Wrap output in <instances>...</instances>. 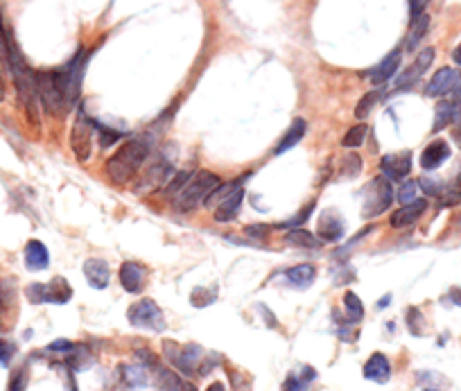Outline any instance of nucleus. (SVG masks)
<instances>
[{
  "mask_svg": "<svg viewBox=\"0 0 461 391\" xmlns=\"http://www.w3.org/2000/svg\"><path fill=\"white\" fill-rule=\"evenodd\" d=\"M150 156V143L145 138H132L107 161V174L109 179L118 185H125L136 179L138 170Z\"/></svg>",
  "mask_w": 461,
  "mask_h": 391,
  "instance_id": "nucleus-1",
  "label": "nucleus"
},
{
  "mask_svg": "<svg viewBox=\"0 0 461 391\" xmlns=\"http://www.w3.org/2000/svg\"><path fill=\"white\" fill-rule=\"evenodd\" d=\"M36 93L39 102L50 116L61 118L70 109L66 82H63L61 68L57 70H36Z\"/></svg>",
  "mask_w": 461,
  "mask_h": 391,
  "instance_id": "nucleus-2",
  "label": "nucleus"
},
{
  "mask_svg": "<svg viewBox=\"0 0 461 391\" xmlns=\"http://www.w3.org/2000/svg\"><path fill=\"white\" fill-rule=\"evenodd\" d=\"M219 183L222 181H219V176L213 172H208V170L195 172L188 179V183L181 188V192L174 197V210H179V213L195 210L199 204H204L208 199V194L213 192Z\"/></svg>",
  "mask_w": 461,
  "mask_h": 391,
  "instance_id": "nucleus-3",
  "label": "nucleus"
},
{
  "mask_svg": "<svg viewBox=\"0 0 461 391\" xmlns=\"http://www.w3.org/2000/svg\"><path fill=\"white\" fill-rule=\"evenodd\" d=\"M95 123L86 116L84 109L77 111L75 123H72L70 129V147L72 154L77 156V161H88L91 158V145H93V134H95Z\"/></svg>",
  "mask_w": 461,
  "mask_h": 391,
  "instance_id": "nucleus-4",
  "label": "nucleus"
},
{
  "mask_svg": "<svg viewBox=\"0 0 461 391\" xmlns=\"http://www.w3.org/2000/svg\"><path fill=\"white\" fill-rule=\"evenodd\" d=\"M27 299L32 303H57L63 305L70 301L72 296V287L68 285V281H63L61 276L52 278L50 283H32L27 287Z\"/></svg>",
  "mask_w": 461,
  "mask_h": 391,
  "instance_id": "nucleus-5",
  "label": "nucleus"
},
{
  "mask_svg": "<svg viewBox=\"0 0 461 391\" xmlns=\"http://www.w3.org/2000/svg\"><path fill=\"white\" fill-rule=\"evenodd\" d=\"M127 319L132 325H136V328H145L154 332L165 330V316L152 299H141L138 303H134L132 308L127 310Z\"/></svg>",
  "mask_w": 461,
  "mask_h": 391,
  "instance_id": "nucleus-6",
  "label": "nucleus"
},
{
  "mask_svg": "<svg viewBox=\"0 0 461 391\" xmlns=\"http://www.w3.org/2000/svg\"><path fill=\"white\" fill-rule=\"evenodd\" d=\"M371 188H373V192L366 194V201H364V208H362V215L366 220L382 215L384 210H389L391 201H393V188H391V183H389L386 176H382V179H375L371 183Z\"/></svg>",
  "mask_w": 461,
  "mask_h": 391,
  "instance_id": "nucleus-7",
  "label": "nucleus"
},
{
  "mask_svg": "<svg viewBox=\"0 0 461 391\" xmlns=\"http://www.w3.org/2000/svg\"><path fill=\"white\" fill-rule=\"evenodd\" d=\"M457 84H461V72L457 68L444 66L432 75L430 84L425 86V95L428 98H444L457 86Z\"/></svg>",
  "mask_w": 461,
  "mask_h": 391,
  "instance_id": "nucleus-8",
  "label": "nucleus"
},
{
  "mask_svg": "<svg viewBox=\"0 0 461 391\" xmlns=\"http://www.w3.org/2000/svg\"><path fill=\"white\" fill-rule=\"evenodd\" d=\"M172 176H174V172H172V167L168 163H163V161L154 163V165L147 167L145 176H141V183L136 185V194H145L150 190H156L159 185H168V181L172 179Z\"/></svg>",
  "mask_w": 461,
  "mask_h": 391,
  "instance_id": "nucleus-9",
  "label": "nucleus"
},
{
  "mask_svg": "<svg viewBox=\"0 0 461 391\" xmlns=\"http://www.w3.org/2000/svg\"><path fill=\"white\" fill-rule=\"evenodd\" d=\"M380 170L389 181H403L405 176H409V172H412V152L382 156Z\"/></svg>",
  "mask_w": 461,
  "mask_h": 391,
  "instance_id": "nucleus-10",
  "label": "nucleus"
},
{
  "mask_svg": "<svg viewBox=\"0 0 461 391\" xmlns=\"http://www.w3.org/2000/svg\"><path fill=\"white\" fill-rule=\"evenodd\" d=\"M425 210H428V201L425 199H416V201H412V204H403L398 210L391 213L389 224L393 229L412 227V224H416V222L423 217V213H425Z\"/></svg>",
  "mask_w": 461,
  "mask_h": 391,
  "instance_id": "nucleus-11",
  "label": "nucleus"
},
{
  "mask_svg": "<svg viewBox=\"0 0 461 391\" xmlns=\"http://www.w3.org/2000/svg\"><path fill=\"white\" fill-rule=\"evenodd\" d=\"M145 278H147V269L141 263H134V260H127L120 267V285L125 287V292L129 294H138L145 287Z\"/></svg>",
  "mask_w": 461,
  "mask_h": 391,
  "instance_id": "nucleus-12",
  "label": "nucleus"
},
{
  "mask_svg": "<svg viewBox=\"0 0 461 391\" xmlns=\"http://www.w3.org/2000/svg\"><path fill=\"white\" fill-rule=\"evenodd\" d=\"M317 238L321 242H339L344 238V220L335 210H324L319 217Z\"/></svg>",
  "mask_w": 461,
  "mask_h": 391,
  "instance_id": "nucleus-13",
  "label": "nucleus"
},
{
  "mask_svg": "<svg viewBox=\"0 0 461 391\" xmlns=\"http://www.w3.org/2000/svg\"><path fill=\"white\" fill-rule=\"evenodd\" d=\"M450 145L446 141H432L425 150L421 154V167L423 170H439L441 165H444L448 158H450Z\"/></svg>",
  "mask_w": 461,
  "mask_h": 391,
  "instance_id": "nucleus-14",
  "label": "nucleus"
},
{
  "mask_svg": "<svg viewBox=\"0 0 461 391\" xmlns=\"http://www.w3.org/2000/svg\"><path fill=\"white\" fill-rule=\"evenodd\" d=\"M84 276L93 290H104L111 281V272H109V263L102 258H88L84 263Z\"/></svg>",
  "mask_w": 461,
  "mask_h": 391,
  "instance_id": "nucleus-15",
  "label": "nucleus"
},
{
  "mask_svg": "<svg viewBox=\"0 0 461 391\" xmlns=\"http://www.w3.org/2000/svg\"><path fill=\"white\" fill-rule=\"evenodd\" d=\"M400 59H403V50L400 48H396V50H391L386 57L377 63V66L373 68V72H371V84L373 86H380V84H384V82H389L396 72H398V68H400Z\"/></svg>",
  "mask_w": 461,
  "mask_h": 391,
  "instance_id": "nucleus-16",
  "label": "nucleus"
},
{
  "mask_svg": "<svg viewBox=\"0 0 461 391\" xmlns=\"http://www.w3.org/2000/svg\"><path fill=\"white\" fill-rule=\"evenodd\" d=\"M364 378L373 380V383H380V385L386 383V380L391 378V365H389V360H386V355L373 353L364 365Z\"/></svg>",
  "mask_w": 461,
  "mask_h": 391,
  "instance_id": "nucleus-17",
  "label": "nucleus"
},
{
  "mask_svg": "<svg viewBox=\"0 0 461 391\" xmlns=\"http://www.w3.org/2000/svg\"><path fill=\"white\" fill-rule=\"evenodd\" d=\"M50 263V254L41 240H30L25 245V265L32 272H41Z\"/></svg>",
  "mask_w": 461,
  "mask_h": 391,
  "instance_id": "nucleus-18",
  "label": "nucleus"
},
{
  "mask_svg": "<svg viewBox=\"0 0 461 391\" xmlns=\"http://www.w3.org/2000/svg\"><path fill=\"white\" fill-rule=\"evenodd\" d=\"M306 132H308V123H306L303 118H297V120H294V123L290 125L288 132H285V136L281 138V143H279V147L274 150V154H276V156H283L285 152H290L292 147H297V145L303 141Z\"/></svg>",
  "mask_w": 461,
  "mask_h": 391,
  "instance_id": "nucleus-19",
  "label": "nucleus"
},
{
  "mask_svg": "<svg viewBox=\"0 0 461 391\" xmlns=\"http://www.w3.org/2000/svg\"><path fill=\"white\" fill-rule=\"evenodd\" d=\"M156 385H159L161 391H197V387L183 380L181 376H177L170 369L159 367L156 369Z\"/></svg>",
  "mask_w": 461,
  "mask_h": 391,
  "instance_id": "nucleus-20",
  "label": "nucleus"
},
{
  "mask_svg": "<svg viewBox=\"0 0 461 391\" xmlns=\"http://www.w3.org/2000/svg\"><path fill=\"white\" fill-rule=\"evenodd\" d=\"M242 199H244V190H242V188L233 190L226 199H222V201L217 204L215 220H217V222H222V224H224V222L235 220V217H237V213H240V206H242Z\"/></svg>",
  "mask_w": 461,
  "mask_h": 391,
  "instance_id": "nucleus-21",
  "label": "nucleus"
},
{
  "mask_svg": "<svg viewBox=\"0 0 461 391\" xmlns=\"http://www.w3.org/2000/svg\"><path fill=\"white\" fill-rule=\"evenodd\" d=\"M459 114H461V109L450 98L439 100V105L435 109V125H432V132L437 134V132H441V129H446L448 125H453Z\"/></svg>",
  "mask_w": 461,
  "mask_h": 391,
  "instance_id": "nucleus-22",
  "label": "nucleus"
},
{
  "mask_svg": "<svg viewBox=\"0 0 461 391\" xmlns=\"http://www.w3.org/2000/svg\"><path fill=\"white\" fill-rule=\"evenodd\" d=\"M430 30V16L428 14H421L416 18H412V25H409V34L405 39V50H416L419 43L425 39V34Z\"/></svg>",
  "mask_w": 461,
  "mask_h": 391,
  "instance_id": "nucleus-23",
  "label": "nucleus"
},
{
  "mask_svg": "<svg viewBox=\"0 0 461 391\" xmlns=\"http://www.w3.org/2000/svg\"><path fill=\"white\" fill-rule=\"evenodd\" d=\"M199 360H201V348L197 346V344H186L183 348H179V355H177V360H174V367L183 371L186 376H190L192 371H195Z\"/></svg>",
  "mask_w": 461,
  "mask_h": 391,
  "instance_id": "nucleus-24",
  "label": "nucleus"
},
{
  "mask_svg": "<svg viewBox=\"0 0 461 391\" xmlns=\"http://www.w3.org/2000/svg\"><path fill=\"white\" fill-rule=\"evenodd\" d=\"M288 281L290 283H294V285H299V287H310L312 283H315V278H317V269L312 267V265H297V267H292V269H288Z\"/></svg>",
  "mask_w": 461,
  "mask_h": 391,
  "instance_id": "nucleus-25",
  "label": "nucleus"
},
{
  "mask_svg": "<svg viewBox=\"0 0 461 391\" xmlns=\"http://www.w3.org/2000/svg\"><path fill=\"white\" fill-rule=\"evenodd\" d=\"M285 242H288V245H294V247H303V249H315L321 245V240L317 236H312L310 231L301 229V227L292 229L290 233H285Z\"/></svg>",
  "mask_w": 461,
  "mask_h": 391,
  "instance_id": "nucleus-26",
  "label": "nucleus"
},
{
  "mask_svg": "<svg viewBox=\"0 0 461 391\" xmlns=\"http://www.w3.org/2000/svg\"><path fill=\"white\" fill-rule=\"evenodd\" d=\"M366 132H368V127H366L364 123L353 125V127H350L348 132L344 134L342 145L348 147V150H355V147H359V145H362V143L366 141Z\"/></svg>",
  "mask_w": 461,
  "mask_h": 391,
  "instance_id": "nucleus-27",
  "label": "nucleus"
},
{
  "mask_svg": "<svg viewBox=\"0 0 461 391\" xmlns=\"http://www.w3.org/2000/svg\"><path fill=\"white\" fill-rule=\"evenodd\" d=\"M377 102H380V93H377V91L364 93L362 100H359L357 107H355V118H357V120H364V118L373 111V107L377 105Z\"/></svg>",
  "mask_w": 461,
  "mask_h": 391,
  "instance_id": "nucleus-28",
  "label": "nucleus"
},
{
  "mask_svg": "<svg viewBox=\"0 0 461 391\" xmlns=\"http://www.w3.org/2000/svg\"><path fill=\"white\" fill-rule=\"evenodd\" d=\"M344 308L348 312V319L353 321V323L364 316V305H362V301H359V296L355 292H346L344 294Z\"/></svg>",
  "mask_w": 461,
  "mask_h": 391,
  "instance_id": "nucleus-29",
  "label": "nucleus"
},
{
  "mask_svg": "<svg viewBox=\"0 0 461 391\" xmlns=\"http://www.w3.org/2000/svg\"><path fill=\"white\" fill-rule=\"evenodd\" d=\"M120 374H123V378H125V383H127V385H132V387H136V385H145V371H143L141 367L125 365L123 369H120Z\"/></svg>",
  "mask_w": 461,
  "mask_h": 391,
  "instance_id": "nucleus-30",
  "label": "nucleus"
},
{
  "mask_svg": "<svg viewBox=\"0 0 461 391\" xmlns=\"http://www.w3.org/2000/svg\"><path fill=\"white\" fill-rule=\"evenodd\" d=\"M398 201L400 204H412V201H416L419 199V181H405L403 185H400V190H398Z\"/></svg>",
  "mask_w": 461,
  "mask_h": 391,
  "instance_id": "nucleus-31",
  "label": "nucleus"
},
{
  "mask_svg": "<svg viewBox=\"0 0 461 391\" xmlns=\"http://www.w3.org/2000/svg\"><path fill=\"white\" fill-rule=\"evenodd\" d=\"M190 176H192V174H188V172H177V174H174L172 179H170V183L165 185V194H168V197H172V199H174V197H177V194L181 192L183 185L188 183Z\"/></svg>",
  "mask_w": 461,
  "mask_h": 391,
  "instance_id": "nucleus-32",
  "label": "nucleus"
},
{
  "mask_svg": "<svg viewBox=\"0 0 461 391\" xmlns=\"http://www.w3.org/2000/svg\"><path fill=\"white\" fill-rule=\"evenodd\" d=\"M315 376H317V374L303 378V371H301V378H297V376L292 374L288 380H285L283 389H285V391H306V389H308V383H310V380H315Z\"/></svg>",
  "mask_w": 461,
  "mask_h": 391,
  "instance_id": "nucleus-33",
  "label": "nucleus"
},
{
  "mask_svg": "<svg viewBox=\"0 0 461 391\" xmlns=\"http://www.w3.org/2000/svg\"><path fill=\"white\" fill-rule=\"evenodd\" d=\"M97 132H100V145L102 147H111L116 141L123 138V134H120L118 129H111V127H97Z\"/></svg>",
  "mask_w": 461,
  "mask_h": 391,
  "instance_id": "nucleus-34",
  "label": "nucleus"
},
{
  "mask_svg": "<svg viewBox=\"0 0 461 391\" xmlns=\"http://www.w3.org/2000/svg\"><path fill=\"white\" fill-rule=\"evenodd\" d=\"M419 188L425 190V194H430V197H441V192H444V185L435 179H430V176H423L419 181Z\"/></svg>",
  "mask_w": 461,
  "mask_h": 391,
  "instance_id": "nucleus-35",
  "label": "nucleus"
},
{
  "mask_svg": "<svg viewBox=\"0 0 461 391\" xmlns=\"http://www.w3.org/2000/svg\"><path fill=\"white\" fill-rule=\"evenodd\" d=\"M312 208H315V201H310L306 208L299 210V215H294L292 220L283 222V224H279V227H292V229H297V227H301V224H306L308 217H310V210H312Z\"/></svg>",
  "mask_w": 461,
  "mask_h": 391,
  "instance_id": "nucleus-36",
  "label": "nucleus"
},
{
  "mask_svg": "<svg viewBox=\"0 0 461 391\" xmlns=\"http://www.w3.org/2000/svg\"><path fill=\"white\" fill-rule=\"evenodd\" d=\"M407 325L414 335H423V316L419 312V308H409L407 310Z\"/></svg>",
  "mask_w": 461,
  "mask_h": 391,
  "instance_id": "nucleus-37",
  "label": "nucleus"
},
{
  "mask_svg": "<svg viewBox=\"0 0 461 391\" xmlns=\"http://www.w3.org/2000/svg\"><path fill=\"white\" fill-rule=\"evenodd\" d=\"M12 355H14V346L9 342H5V339H0V365H9V360H12Z\"/></svg>",
  "mask_w": 461,
  "mask_h": 391,
  "instance_id": "nucleus-38",
  "label": "nucleus"
},
{
  "mask_svg": "<svg viewBox=\"0 0 461 391\" xmlns=\"http://www.w3.org/2000/svg\"><path fill=\"white\" fill-rule=\"evenodd\" d=\"M428 5H430V0H409V16L416 18L421 14H425Z\"/></svg>",
  "mask_w": 461,
  "mask_h": 391,
  "instance_id": "nucleus-39",
  "label": "nucleus"
},
{
  "mask_svg": "<svg viewBox=\"0 0 461 391\" xmlns=\"http://www.w3.org/2000/svg\"><path fill=\"white\" fill-rule=\"evenodd\" d=\"M25 371H18V374L12 378V385H9V391H25Z\"/></svg>",
  "mask_w": 461,
  "mask_h": 391,
  "instance_id": "nucleus-40",
  "label": "nucleus"
},
{
  "mask_svg": "<svg viewBox=\"0 0 461 391\" xmlns=\"http://www.w3.org/2000/svg\"><path fill=\"white\" fill-rule=\"evenodd\" d=\"M50 351H66L68 353V351H75V344L68 339H57L50 344Z\"/></svg>",
  "mask_w": 461,
  "mask_h": 391,
  "instance_id": "nucleus-41",
  "label": "nucleus"
},
{
  "mask_svg": "<svg viewBox=\"0 0 461 391\" xmlns=\"http://www.w3.org/2000/svg\"><path fill=\"white\" fill-rule=\"evenodd\" d=\"M453 138L457 141V145L461 147V114L455 118V129H453Z\"/></svg>",
  "mask_w": 461,
  "mask_h": 391,
  "instance_id": "nucleus-42",
  "label": "nucleus"
},
{
  "mask_svg": "<svg viewBox=\"0 0 461 391\" xmlns=\"http://www.w3.org/2000/svg\"><path fill=\"white\" fill-rule=\"evenodd\" d=\"M3 63H5V59H3V52H0V102L5 100V77H3Z\"/></svg>",
  "mask_w": 461,
  "mask_h": 391,
  "instance_id": "nucleus-43",
  "label": "nucleus"
},
{
  "mask_svg": "<svg viewBox=\"0 0 461 391\" xmlns=\"http://www.w3.org/2000/svg\"><path fill=\"white\" fill-rule=\"evenodd\" d=\"M247 236H267V227H247Z\"/></svg>",
  "mask_w": 461,
  "mask_h": 391,
  "instance_id": "nucleus-44",
  "label": "nucleus"
},
{
  "mask_svg": "<svg viewBox=\"0 0 461 391\" xmlns=\"http://www.w3.org/2000/svg\"><path fill=\"white\" fill-rule=\"evenodd\" d=\"M453 61L457 63V66L461 68V43L457 45V48L453 50Z\"/></svg>",
  "mask_w": 461,
  "mask_h": 391,
  "instance_id": "nucleus-45",
  "label": "nucleus"
},
{
  "mask_svg": "<svg viewBox=\"0 0 461 391\" xmlns=\"http://www.w3.org/2000/svg\"><path fill=\"white\" fill-rule=\"evenodd\" d=\"M206 391H226V387H224L222 383H213V385H210Z\"/></svg>",
  "mask_w": 461,
  "mask_h": 391,
  "instance_id": "nucleus-46",
  "label": "nucleus"
},
{
  "mask_svg": "<svg viewBox=\"0 0 461 391\" xmlns=\"http://www.w3.org/2000/svg\"><path fill=\"white\" fill-rule=\"evenodd\" d=\"M389 299H391V296H384V299L380 301V308H386V303H389Z\"/></svg>",
  "mask_w": 461,
  "mask_h": 391,
  "instance_id": "nucleus-47",
  "label": "nucleus"
},
{
  "mask_svg": "<svg viewBox=\"0 0 461 391\" xmlns=\"http://www.w3.org/2000/svg\"><path fill=\"white\" fill-rule=\"evenodd\" d=\"M428 391H435V389H428Z\"/></svg>",
  "mask_w": 461,
  "mask_h": 391,
  "instance_id": "nucleus-48",
  "label": "nucleus"
}]
</instances>
